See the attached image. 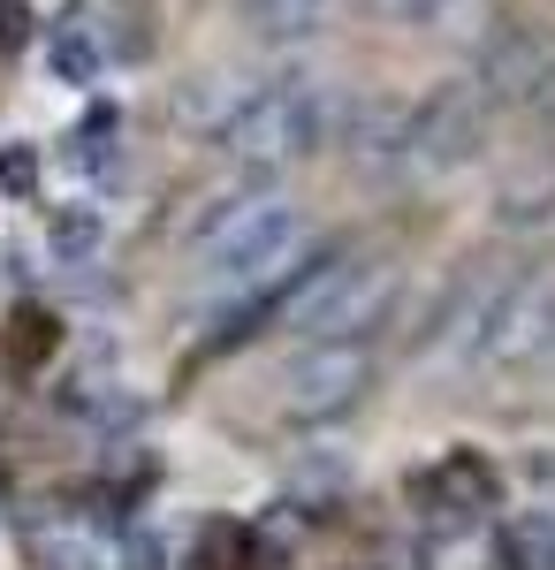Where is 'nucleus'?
Segmentation results:
<instances>
[{
  "mask_svg": "<svg viewBox=\"0 0 555 570\" xmlns=\"http://www.w3.org/2000/svg\"><path fill=\"white\" fill-rule=\"evenodd\" d=\"M479 365L495 373H548L555 365V282H510L495 327L479 343Z\"/></svg>",
  "mask_w": 555,
  "mask_h": 570,
  "instance_id": "nucleus-6",
  "label": "nucleus"
},
{
  "mask_svg": "<svg viewBox=\"0 0 555 570\" xmlns=\"http://www.w3.org/2000/svg\"><path fill=\"white\" fill-rule=\"evenodd\" d=\"M388 297H396V274L381 259H328L282 297V327L298 343H366V327H381Z\"/></svg>",
  "mask_w": 555,
  "mask_h": 570,
  "instance_id": "nucleus-3",
  "label": "nucleus"
},
{
  "mask_svg": "<svg viewBox=\"0 0 555 570\" xmlns=\"http://www.w3.org/2000/svg\"><path fill=\"white\" fill-rule=\"evenodd\" d=\"M46 61H53L61 85H99V77H107V46L91 39V23H61V31L46 39Z\"/></svg>",
  "mask_w": 555,
  "mask_h": 570,
  "instance_id": "nucleus-9",
  "label": "nucleus"
},
{
  "mask_svg": "<svg viewBox=\"0 0 555 570\" xmlns=\"http://www.w3.org/2000/svg\"><path fill=\"white\" fill-rule=\"evenodd\" d=\"M0 176H8V190H31V183H39V160H31V153L16 145V153L0 160Z\"/></svg>",
  "mask_w": 555,
  "mask_h": 570,
  "instance_id": "nucleus-12",
  "label": "nucleus"
},
{
  "mask_svg": "<svg viewBox=\"0 0 555 570\" xmlns=\"http://www.w3.org/2000/svg\"><path fill=\"white\" fill-rule=\"evenodd\" d=\"M53 343H61V327H53V312H39V305H23L8 320V335H0V351H8L16 373H39L46 357H53Z\"/></svg>",
  "mask_w": 555,
  "mask_h": 570,
  "instance_id": "nucleus-10",
  "label": "nucleus"
},
{
  "mask_svg": "<svg viewBox=\"0 0 555 570\" xmlns=\"http://www.w3.org/2000/svg\"><path fill=\"white\" fill-rule=\"evenodd\" d=\"M46 244H53L61 259H85L91 244H99V214H91V206H61V214L46 220Z\"/></svg>",
  "mask_w": 555,
  "mask_h": 570,
  "instance_id": "nucleus-11",
  "label": "nucleus"
},
{
  "mask_svg": "<svg viewBox=\"0 0 555 570\" xmlns=\"http://www.w3.org/2000/svg\"><path fill=\"white\" fill-rule=\"evenodd\" d=\"M23 556H31V570H123V540L77 510H53V518L23 525Z\"/></svg>",
  "mask_w": 555,
  "mask_h": 570,
  "instance_id": "nucleus-7",
  "label": "nucleus"
},
{
  "mask_svg": "<svg viewBox=\"0 0 555 570\" xmlns=\"http://www.w3.org/2000/svg\"><path fill=\"white\" fill-rule=\"evenodd\" d=\"M366 395H373V351L366 343H298L282 357V373H274V403L298 426L350 419Z\"/></svg>",
  "mask_w": 555,
  "mask_h": 570,
  "instance_id": "nucleus-4",
  "label": "nucleus"
},
{
  "mask_svg": "<svg viewBox=\"0 0 555 570\" xmlns=\"http://www.w3.org/2000/svg\"><path fill=\"white\" fill-rule=\"evenodd\" d=\"M479 99L487 107H548L555 99V31L517 16L479 39Z\"/></svg>",
  "mask_w": 555,
  "mask_h": 570,
  "instance_id": "nucleus-5",
  "label": "nucleus"
},
{
  "mask_svg": "<svg viewBox=\"0 0 555 570\" xmlns=\"http://www.w3.org/2000/svg\"><path fill=\"white\" fill-rule=\"evenodd\" d=\"M487 494H495V472H487V456H471V449L441 456V464L427 472V502H441L449 518H479Z\"/></svg>",
  "mask_w": 555,
  "mask_h": 570,
  "instance_id": "nucleus-8",
  "label": "nucleus"
},
{
  "mask_svg": "<svg viewBox=\"0 0 555 570\" xmlns=\"http://www.w3.org/2000/svg\"><path fill=\"white\" fill-rule=\"evenodd\" d=\"M304 244V214L282 190H244V198H221L214 220L198 228V259L221 282H266L298 259Z\"/></svg>",
  "mask_w": 555,
  "mask_h": 570,
  "instance_id": "nucleus-2",
  "label": "nucleus"
},
{
  "mask_svg": "<svg viewBox=\"0 0 555 570\" xmlns=\"http://www.w3.org/2000/svg\"><path fill=\"white\" fill-rule=\"evenodd\" d=\"M0 480H8V464H0Z\"/></svg>",
  "mask_w": 555,
  "mask_h": 570,
  "instance_id": "nucleus-13",
  "label": "nucleus"
},
{
  "mask_svg": "<svg viewBox=\"0 0 555 570\" xmlns=\"http://www.w3.org/2000/svg\"><path fill=\"white\" fill-rule=\"evenodd\" d=\"M328 137H335V107H328V91L304 85V77H274V85H252L244 99H236V115L214 130V145L236 160V168L274 176V168L312 160Z\"/></svg>",
  "mask_w": 555,
  "mask_h": 570,
  "instance_id": "nucleus-1",
  "label": "nucleus"
}]
</instances>
